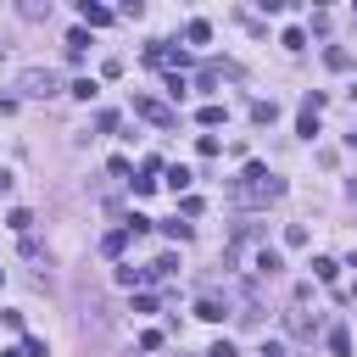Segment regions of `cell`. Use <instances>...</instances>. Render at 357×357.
<instances>
[{
	"label": "cell",
	"mask_w": 357,
	"mask_h": 357,
	"mask_svg": "<svg viewBox=\"0 0 357 357\" xmlns=\"http://www.w3.org/2000/svg\"><path fill=\"white\" fill-rule=\"evenodd\" d=\"M285 196V178H274L262 162H251L246 173H240V185H235V201H251V207H262V201H279Z\"/></svg>",
	"instance_id": "1"
},
{
	"label": "cell",
	"mask_w": 357,
	"mask_h": 357,
	"mask_svg": "<svg viewBox=\"0 0 357 357\" xmlns=\"http://www.w3.org/2000/svg\"><path fill=\"white\" fill-rule=\"evenodd\" d=\"M17 84H23V95H56V73L51 67H28Z\"/></svg>",
	"instance_id": "2"
},
{
	"label": "cell",
	"mask_w": 357,
	"mask_h": 357,
	"mask_svg": "<svg viewBox=\"0 0 357 357\" xmlns=\"http://www.w3.org/2000/svg\"><path fill=\"white\" fill-rule=\"evenodd\" d=\"M134 112H140L146 123H157V128H173V123H178V112H173V106H162V101H151V95L134 101Z\"/></svg>",
	"instance_id": "3"
},
{
	"label": "cell",
	"mask_w": 357,
	"mask_h": 357,
	"mask_svg": "<svg viewBox=\"0 0 357 357\" xmlns=\"http://www.w3.org/2000/svg\"><path fill=\"white\" fill-rule=\"evenodd\" d=\"M78 17H84V28H106L117 12H106V6H95V0H78Z\"/></svg>",
	"instance_id": "4"
},
{
	"label": "cell",
	"mask_w": 357,
	"mask_h": 357,
	"mask_svg": "<svg viewBox=\"0 0 357 357\" xmlns=\"http://www.w3.org/2000/svg\"><path fill=\"white\" fill-rule=\"evenodd\" d=\"M335 274H341L335 257H319V262H312V279H319V285H335Z\"/></svg>",
	"instance_id": "5"
},
{
	"label": "cell",
	"mask_w": 357,
	"mask_h": 357,
	"mask_svg": "<svg viewBox=\"0 0 357 357\" xmlns=\"http://www.w3.org/2000/svg\"><path fill=\"white\" fill-rule=\"evenodd\" d=\"M196 319H207V324H223V301L201 296V301H196Z\"/></svg>",
	"instance_id": "6"
},
{
	"label": "cell",
	"mask_w": 357,
	"mask_h": 357,
	"mask_svg": "<svg viewBox=\"0 0 357 357\" xmlns=\"http://www.w3.org/2000/svg\"><path fill=\"white\" fill-rule=\"evenodd\" d=\"M279 268H285V257H279V251H268V246L257 251V274H279Z\"/></svg>",
	"instance_id": "7"
},
{
	"label": "cell",
	"mask_w": 357,
	"mask_h": 357,
	"mask_svg": "<svg viewBox=\"0 0 357 357\" xmlns=\"http://www.w3.org/2000/svg\"><path fill=\"white\" fill-rule=\"evenodd\" d=\"M185 39H190V45H207V39H212V23H207V17H196V23L185 28Z\"/></svg>",
	"instance_id": "8"
},
{
	"label": "cell",
	"mask_w": 357,
	"mask_h": 357,
	"mask_svg": "<svg viewBox=\"0 0 357 357\" xmlns=\"http://www.w3.org/2000/svg\"><path fill=\"white\" fill-rule=\"evenodd\" d=\"M296 134H301V140H312V134H319V112H307V106H301V117H296Z\"/></svg>",
	"instance_id": "9"
},
{
	"label": "cell",
	"mask_w": 357,
	"mask_h": 357,
	"mask_svg": "<svg viewBox=\"0 0 357 357\" xmlns=\"http://www.w3.org/2000/svg\"><path fill=\"white\" fill-rule=\"evenodd\" d=\"M274 117H279L274 101H251V123H274Z\"/></svg>",
	"instance_id": "10"
},
{
	"label": "cell",
	"mask_w": 357,
	"mask_h": 357,
	"mask_svg": "<svg viewBox=\"0 0 357 357\" xmlns=\"http://www.w3.org/2000/svg\"><path fill=\"white\" fill-rule=\"evenodd\" d=\"M6 223H12L17 235H28V229H34V212H28V207H12V218H6Z\"/></svg>",
	"instance_id": "11"
},
{
	"label": "cell",
	"mask_w": 357,
	"mask_h": 357,
	"mask_svg": "<svg viewBox=\"0 0 357 357\" xmlns=\"http://www.w3.org/2000/svg\"><path fill=\"white\" fill-rule=\"evenodd\" d=\"M73 95H78V101H95L101 84H95V78H73Z\"/></svg>",
	"instance_id": "12"
},
{
	"label": "cell",
	"mask_w": 357,
	"mask_h": 357,
	"mask_svg": "<svg viewBox=\"0 0 357 357\" xmlns=\"http://www.w3.org/2000/svg\"><path fill=\"white\" fill-rule=\"evenodd\" d=\"M168 190H173V196L190 190V168H168Z\"/></svg>",
	"instance_id": "13"
},
{
	"label": "cell",
	"mask_w": 357,
	"mask_h": 357,
	"mask_svg": "<svg viewBox=\"0 0 357 357\" xmlns=\"http://www.w3.org/2000/svg\"><path fill=\"white\" fill-rule=\"evenodd\" d=\"M196 123H201V128H218V123H223V106H218V101H212V106H201V112H196Z\"/></svg>",
	"instance_id": "14"
},
{
	"label": "cell",
	"mask_w": 357,
	"mask_h": 357,
	"mask_svg": "<svg viewBox=\"0 0 357 357\" xmlns=\"http://www.w3.org/2000/svg\"><path fill=\"white\" fill-rule=\"evenodd\" d=\"M330 352H335V357H352V335H346V330H330Z\"/></svg>",
	"instance_id": "15"
},
{
	"label": "cell",
	"mask_w": 357,
	"mask_h": 357,
	"mask_svg": "<svg viewBox=\"0 0 357 357\" xmlns=\"http://www.w3.org/2000/svg\"><path fill=\"white\" fill-rule=\"evenodd\" d=\"M324 62H330V67H335V73H346V67H352V56H346V51H341V45H330V51H324Z\"/></svg>",
	"instance_id": "16"
},
{
	"label": "cell",
	"mask_w": 357,
	"mask_h": 357,
	"mask_svg": "<svg viewBox=\"0 0 357 357\" xmlns=\"http://www.w3.org/2000/svg\"><path fill=\"white\" fill-rule=\"evenodd\" d=\"M140 279H146V268H128V262L117 268V285H128V290H134V285H140Z\"/></svg>",
	"instance_id": "17"
},
{
	"label": "cell",
	"mask_w": 357,
	"mask_h": 357,
	"mask_svg": "<svg viewBox=\"0 0 357 357\" xmlns=\"http://www.w3.org/2000/svg\"><path fill=\"white\" fill-rule=\"evenodd\" d=\"M123 246H128V229H117V235H106V246H101V251H106V257H123Z\"/></svg>",
	"instance_id": "18"
},
{
	"label": "cell",
	"mask_w": 357,
	"mask_h": 357,
	"mask_svg": "<svg viewBox=\"0 0 357 357\" xmlns=\"http://www.w3.org/2000/svg\"><path fill=\"white\" fill-rule=\"evenodd\" d=\"M279 45H285V51H301L307 34H301V28H285V34H279Z\"/></svg>",
	"instance_id": "19"
},
{
	"label": "cell",
	"mask_w": 357,
	"mask_h": 357,
	"mask_svg": "<svg viewBox=\"0 0 357 357\" xmlns=\"http://www.w3.org/2000/svg\"><path fill=\"white\" fill-rule=\"evenodd\" d=\"M162 235H168V240H190V223H178V218H173V223H162Z\"/></svg>",
	"instance_id": "20"
},
{
	"label": "cell",
	"mask_w": 357,
	"mask_h": 357,
	"mask_svg": "<svg viewBox=\"0 0 357 357\" xmlns=\"http://www.w3.org/2000/svg\"><path fill=\"white\" fill-rule=\"evenodd\" d=\"M23 352H28V357H51V346H45V341H34V335L23 341Z\"/></svg>",
	"instance_id": "21"
},
{
	"label": "cell",
	"mask_w": 357,
	"mask_h": 357,
	"mask_svg": "<svg viewBox=\"0 0 357 357\" xmlns=\"http://www.w3.org/2000/svg\"><path fill=\"white\" fill-rule=\"evenodd\" d=\"M207 357H235V341H218V346H212Z\"/></svg>",
	"instance_id": "22"
}]
</instances>
